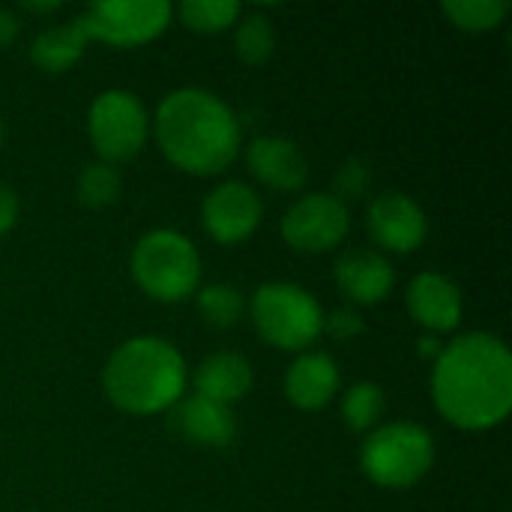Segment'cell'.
Instances as JSON below:
<instances>
[{
	"mask_svg": "<svg viewBox=\"0 0 512 512\" xmlns=\"http://www.w3.org/2000/svg\"><path fill=\"white\" fill-rule=\"evenodd\" d=\"M432 402L462 432H489L512 411V354L492 333H465L432 363Z\"/></svg>",
	"mask_w": 512,
	"mask_h": 512,
	"instance_id": "cell-1",
	"label": "cell"
},
{
	"mask_svg": "<svg viewBox=\"0 0 512 512\" xmlns=\"http://www.w3.org/2000/svg\"><path fill=\"white\" fill-rule=\"evenodd\" d=\"M162 156L183 174H222L240 153V120L216 93L204 87L171 90L153 117Z\"/></svg>",
	"mask_w": 512,
	"mask_h": 512,
	"instance_id": "cell-2",
	"label": "cell"
},
{
	"mask_svg": "<svg viewBox=\"0 0 512 512\" xmlns=\"http://www.w3.org/2000/svg\"><path fill=\"white\" fill-rule=\"evenodd\" d=\"M189 375L183 354L159 336L123 342L102 369L108 402L132 417L168 414L186 393Z\"/></svg>",
	"mask_w": 512,
	"mask_h": 512,
	"instance_id": "cell-3",
	"label": "cell"
},
{
	"mask_svg": "<svg viewBox=\"0 0 512 512\" xmlns=\"http://www.w3.org/2000/svg\"><path fill=\"white\" fill-rule=\"evenodd\" d=\"M132 279L150 300H186L201 285V255L186 234L153 228L132 249Z\"/></svg>",
	"mask_w": 512,
	"mask_h": 512,
	"instance_id": "cell-4",
	"label": "cell"
},
{
	"mask_svg": "<svg viewBox=\"0 0 512 512\" xmlns=\"http://www.w3.org/2000/svg\"><path fill=\"white\" fill-rule=\"evenodd\" d=\"M435 465V438L411 420L384 423L360 447V468L381 489H411Z\"/></svg>",
	"mask_w": 512,
	"mask_h": 512,
	"instance_id": "cell-5",
	"label": "cell"
},
{
	"mask_svg": "<svg viewBox=\"0 0 512 512\" xmlns=\"http://www.w3.org/2000/svg\"><path fill=\"white\" fill-rule=\"evenodd\" d=\"M258 336L279 351H303L324 330L321 303L294 282H264L249 303Z\"/></svg>",
	"mask_w": 512,
	"mask_h": 512,
	"instance_id": "cell-6",
	"label": "cell"
},
{
	"mask_svg": "<svg viewBox=\"0 0 512 512\" xmlns=\"http://www.w3.org/2000/svg\"><path fill=\"white\" fill-rule=\"evenodd\" d=\"M87 132L102 162H126L138 156L150 138V114L132 90H105L87 111Z\"/></svg>",
	"mask_w": 512,
	"mask_h": 512,
	"instance_id": "cell-7",
	"label": "cell"
},
{
	"mask_svg": "<svg viewBox=\"0 0 512 512\" xmlns=\"http://www.w3.org/2000/svg\"><path fill=\"white\" fill-rule=\"evenodd\" d=\"M78 18L90 42L102 39L114 48H135L168 30L174 6L168 0H99Z\"/></svg>",
	"mask_w": 512,
	"mask_h": 512,
	"instance_id": "cell-8",
	"label": "cell"
},
{
	"mask_svg": "<svg viewBox=\"0 0 512 512\" xmlns=\"http://www.w3.org/2000/svg\"><path fill=\"white\" fill-rule=\"evenodd\" d=\"M351 228L348 204L330 192H309L297 198L282 216V240L306 255L336 249Z\"/></svg>",
	"mask_w": 512,
	"mask_h": 512,
	"instance_id": "cell-9",
	"label": "cell"
},
{
	"mask_svg": "<svg viewBox=\"0 0 512 512\" xmlns=\"http://www.w3.org/2000/svg\"><path fill=\"white\" fill-rule=\"evenodd\" d=\"M261 219L264 204L258 192L243 180H225L213 186L201 201V225L222 246H237L249 240L258 231Z\"/></svg>",
	"mask_w": 512,
	"mask_h": 512,
	"instance_id": "cell-10",
	"label": "cell"
},
{
	"mask_svg": "<svg viewBox=\"0 0 512 512\" xmlns=\"http://www.w3.org/2000/svg\"><path fill=\"white\" fill-rule=\"evenodd\" d=\"M366 228L375 246L384 252L408 255L426 243L429 222L423 207L405 192H381L372 198L366 213Z\"/></svg>",
	"mask_w": 512,
	"mask_h": 512,
	"instance_id": "cell-11",
	"label": "cell"
},
{
	"mask_svg": "<svg viewBox=\"0 0 512 512\" xmlns=\"http://www.w3.org/2000/svg\"><path fill=\"white\" fill-rule=\"evenodd\" d=\"M408 315L429 333V336H441V333H453L462 324V291L459 285L444 276V273H420L411 279L408 294Z\"/></svg>",
	"mask_w": 512,
	"mask_h": 512,
	"instance_id": "cell-12",
	"label": "cell"
},
{
	"mask_svg": "<svg viewBox=\"0 0 512 512\" xmlns=\"http://www.w3.org/2000/svg\"><path fill=\"white\" fill-rule=\"evenodd\" d=\"M246 165L273 192H300L309 180L306 153L285 135H258L246 150Z\"/></svg>",
	"mask_w": 512,
	"mask_h": 512,
	"instance_id": "cell-13",
	"label": "cell"
},
{
	"mask_svg": "<svg viewBox=\"0 0 512 512\" xmlns=\"http://www.w3.org/2000/svg\"><path fill=\"white\" fill-rule=\"evenodd\" d=\"M336 288L354 306H375L381 303L396 282L393 264L375 249H348L333 267Z\"/></svg>",
	"mask_w": 512,
	"mask_h": 512,
	"instance_id": "cell-14",
	"label": "cell"
},
{
	"mask_svg": "<svg viewBox=\"0 0 512 512\" xmlns=\"http://www.w3.org/2000/svg\"><path fill=\"white\" fill-rule=\"evenodd\" d=\"M168 426L174 429V435L198 447H228L237 435V420L231 408L204 396H183L168 411Z\"/></svg>",
	"mask_w": 512,
	"mask_h": 512,
	"instance_id": "cell-15",
	"label": "cell"
},
{
	"mask_svg": "<svg viewBox=\"0 0 512 512\" xmlns=\"http://www.w3.org/2000/svg\"><path fill=\"white\" fill-rule=\"evenodd\" d=\"M339 366L324 351L300 354L285 372V396L297 411H324L339 393Z\"/></svg>",
	"mask_w": 512,
	"mask_h": 512,
	"instance_id": "cell-16",
	"label": "cell"
},
{
	"mask_svg": "<svg viewBox=\"0 0 512 512\" xmlns=\"http://www.w3.org/2000/svg\"><path fill=\"white\" fill-rule=\"evenodd\" d=\"M192 384H195V396H204L210 402H219V405L231 408L234 402H240L252 390L255 372H252V363L243 354H237V351H213L195 369Z\"/></svg>",
	"mask_w": 512,
	"mask_h": 512,
	"instance_id": "cell-17",
	"label": "cell"
},
{
	"mask_svg": "<svg viewBox=\"0 0 512 512\" xmlns=\"http://www.w3.org/2000/svg\"><path fill=\"white\" fill-rule=\"evenodd\" d=\"M87 42L90 39L84 33L81 18H72V21H66L60 27L42 30L30 45V60H33L36 69H42L48 75H60V72L72 69L81 60Z\"/></svg>",
	"mask_w": 512,
	"mask_h": 512,
	"instance_id": "cell-18",
	"label": "cell"
},
{
	"mask_svg": "<svg viewBox=\"0 0 512 512\" xmlns=\"http://www.w3.org/2000/svg\"><path fill=\"white\" fill-rule=\"evenodd\" d=\"M387 408V396L375 381H357L342 396V420L351 432L378 429Z\"/></svg>",
	"mask_w": 512,
	"mask_h": 512,
	"instance_id": "cell-19",
	"label": "cell"
},
{
	"mask_svg": "<svg viewBox=\"0 0 512 512\" xmlns=\"http://www.w3.org/2000/svg\"><path fill=\"white\" fill-rule=\"evenodd\" d=\"M234 48L237 57L246 66H261L273 57L276 51V30L264 12H249L237 18V33H234Z\"/></svg>",
	"mask_w": 512,
	"mask_h": 512,
	"instance_id": "cell-20",
	"label": "cell"
},
{
	"mask_svg": "<svg viewBox=\"0 0 512 512\" xmlns=\"http://www.w3.org/2000/svg\"><path fill=\"white\" fill-rule=\"evenodd\" d=\"M177 15L192 33H222L237 24L243 6L237 0H183Z\"/></svg>",
	"mask_w": 512,
	"mask_h": 512,
	"instance_id": "cell-21",
	"label": "cell"
},
{
	"mask_svg": "<svg viewBox=\"0 0 512 512\" xmlns=\"http://www.w3.org/2000/svg\"><path fill=\"white\" fill-rule=\"evenodd\" d=\"M243 312H246V297L228 282L204 285L198 291V315L216 330L234 327L243 318Z\"/></svg>",
	"mask_w": 512,
	"mask_h": 512,
	"instance_id": "cell-22",
	"label": "cell"
},
{
	"mask_svg": "<svg viewBox=\"0 0 512 512\" xmlns=\"http://www.w3.org/2000/svg\"><path fill=\"white\" fill-rule=\"evenodd\" d=\"M75 192H78V201L90 210H102V207H111L120 195V171L117 165L111 162H90L81 168L78 174V183H75Z\"/></svg>",
	"mask_w": 512,
	"mask_h": 512,
	"instance_id": "cell-23",
	"label": "cell"
},
{
	"mask_svg": "<svg viewBox=\"0 0 512 512\" xmlns=\"http://www.w3.org/2000/svg\"><path fill=\"white\" fill-rule=\"evenodd\" d=\"M447 18L468 33H489L501 27V21L510 12L507 0H447L444 3Z\"/></svg>",
	"mask_w": 512,
	"mask_h": 512,
	"instance_id": "cell-24",
	"label": "cell"
},
{
	"mask_svg": "<svg viewBox=\"0 0 512 512\" xmlns=\"http://www.w3.org/2000/svg\"><path fill=\"white\" fill-rule=\"evenodd\" d=\"M369 180H372L369 165L360 162V159H351V162H345V165L336 171V186H333L330 195H336V198L345 204V198H360V195L366 192Z\"/></svg>",
	"mask_w": 512,
	"mask_h": 512,
	"instance_id": "cell-25",
	"label": "cell"
},
{
	"mask_svg": "<svg viewBox=\"0 0 512 512\" xmlns=\"http://www.w3.org/2000/svg\"><path fill=\"white\" fill-rule=\"evenodd\" d=\"M324 330L339 342H354L357 336H363L366 321L354 306H342V309H333L330 315H324Z\"/></svg>",
	"mask_w": 512,
	"mask_h": 512,
	"instance_id": "cell-26",
	"label": "cell"
},
{
	"mask_svg": "<svg viewBox=\"0 0 512 512\" xmlns=\"http://www.w3.org/2000/svg\"><path fill=\"white\" fill-rule=\"evenodd\" d=\"M18 216H21L18 195H15V189H12L9 183H3V180H0V237H3V234H9V231L15 228Z\"/></svg>",
	"mask_w": 512,
	"mask_h": 512,
	"instance_id": "cell-27",
	"label": "cell"
},
{
	"mask_svg": "<svg viewBox=\"0 0 512 512\" xmlns=\"http://www.w3.org/2000/svg\"><path fill=\"white\" fill-rule=\"evenodd\" d=\"M18 30H21V21L12 9H3L0 6V48L12 45L18 39Z\"/></svg>",
	"mask_w": 512,
	"mask_h": 512,
	"instance_id": "cell-28",
	"label": "cell"
},
{
	"mask_svg": "<svg viewBox=\"0 0 512 512\" xmlns=\"http://www.w3.org/2000/svg\"><path fill=\"white\" fill-rule=\"evenodd\" d=\"M441 348H444V345H441L438 336H426V339L420 342V354H426L429 360H435V357L441 354Z\"/></svg>",
	"mask_w": 512,
	"mask_h": 512,
	"instance_id": "cell-29",
	"label": "cell"
},
{
	"mask_svg": "<svg viewBox=\"0 0 512 512\" xmlns=\"http://www.w3.org/2000/svg\"><path fill=\"white\" fill-rule=\"evenodd\" d=\"M24 9L33 12V15H45V12H57L60 3H24Z\"/></svg>",
	"mask_w": 512,
	"mask_h": 512,
	"instance_id": "cell-30",
	"label": "cell"
},
{
	"mask_svg": "<svg viewBox=\"0 0 512 512\" xmlns=\"http://www.w3.org/2000/svg\"><path fill=\"white\" fill-rule=\"evenodd\" d=\"M3 138H6V123H3V117H0V144H3Z\"/></svg>",
	"mask_w": 512,
	"mask_h": 512,
	"instance_id": "cell-31",
	"label": "cell"
}]
</instances>
